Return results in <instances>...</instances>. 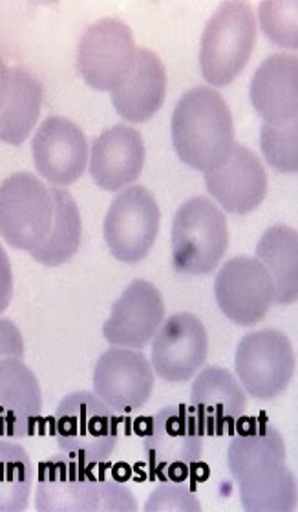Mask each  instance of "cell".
I'll return each instance as SVG.
<instances>
[{"mask_svg": "<svg viewBox=\"0 0 298 512\" xmlns=\"http://www.w3.org/2000/svg\"><path fill=\"white\" fill-rule=\"evenodd\" d=\"M260 145L264 158L273 169L288 174H295L298 171L297 121L262 125Z\"/></svg>", "mask_w": 298, "mask_h": 512, "instance_id": "obj_27", "label": "cell"}, {"mask_svg": "<svg viewBox=\"0 0 298 512\" xmlns=\"http://www.w3.org/2000/svg\"><path fill=\"white\" fill-rule=\"evenodd\" d=\"M229 443L227 465L247 512L297 509V478L286 467V445L266 416L240 419Z\"/></svg>", "mask_w": 298, "mask_h": 512, "instance_id": "obj_1", "label": "cell"}, {"mask_svg": "<svg viewBox=\"0 0 298 512\" xmlns=\"http://www.w3.org/2000/svg\"><path fill=\"white\" fill-rule=\"evenodd\" d=\"M33 476L30 454L17 443L0 439V512L28 509Z\"/></svg>", "mask_w": 298, "mask_h": 512, "instance_id": "obj_26", "label": "cell"}, {"mask_svg": "<svg viewBox=\"0 0 298 512\" xmlns=\"http://www.w3.org/2000/svg\"><path fill=\"white\" fill-rule=\"evenodd\" d=\"M167 72L160 57L149 48H138L127 77L112 90V105L130 123L149 121L165 103Z\"/></svg>", "mask_w": 298, "mask_h": 512, "instance_id": "obj_21", "label": "cell"}, {"mask_svg": "<svg viewBox=\"0 0 298 512\" xmlns=\"http://www.w3.org/2000/svg\"><path fill=\"white\" fill-rule=\"evenodd\" d=\"M54 222L50 189L30 172H17L0 185V236L13 249L28 251L43 244Z\"/></svg>", "mask_w": 298, "mask_h": 512, "instance_id": "obj_8", "label": "cell"}, {"mask_svg": "<svg viewBox=\"0 0 298 512\" xmlns=\"http://www.w3.org/2000/svg\"><path fill=\"white\" fill-rule=\"evenodd\" d=\"M43 395L37 377L21 359L0 361V438L22 439L35 432Z\"/></svg>", "mask_w": 298, "mask_h": 512, "instance_id": "obj_20", "label": "cell"}, {"mask_svg": "<svg viewBox=\"0 0 298 512\" xmlns=\"http://www.w3.org/2000/svg\"><path fill=\"white\" fill-rule=\"evenodd\" d=\"M205 185L225 213L244 216L266 198V169L253 150L235 145L220 167L205 172Z\"/></svg>", "mask_w": 298, "mask_h": 512, "instance_id": "obj_16", "label": "cell"}, {"mask_svg": "<svg viewBox=\"0 0 298 512\" xmlns=\"http://www.w3.org/2000/svg\"><path fill=\"white\" fill-rule=\"evenodd\" d=\"M32 150L35 169L55 187L77 182L88 167V139L70 119H44L33 136Z\"/></svg>", "mask_w": 298, "mask_h": 512, "instance_id": "obj_15", "label": "cell"}, {"mask_svg": "<svg viewBox=\"0 0 298 512\" xmlns=\"http://www.w3.org/2000/svg\"><path fill=\"white\" fill-rule=\"evenodd\" d=\"M13 297V273L6 249L0 246V313L10 306Z\"/></svg>", "mask_w": 298, "mask_h": 512, "instance_id": "obj_31", "label": "cell"}, {"mask_svg": "<svg viewBox=\"0 0 298 512\" xmlns=\"http://www.w3.org/2000/svg\"><path fill=\"white\" fill-rule=\"evenodd\" d=\"M256 21L249 4L224 2L214 11L202 35L200 66L207 83L227 86L233 83L253 54Z\"/></svg>", "mask_w": 298, "mask_h": 512, "instance_id": "obj_6", "label": "cell"}, {"mask_svg": "<svg viewBox=\"0 0 298 512\" xmlns=\"http://www.w3.org/2000/svg\"><path fill=\"white\" fill-rule=\"evenodd\" d=\"M54 436L68 458L97 465L116 450L118 417L97 395L75 392L66 395L57 406Z\"/></svg>", "mask_w": 298, "mask_h": 512, "instance_id": "obj_4", "label": "cell"}, {"mask_svg": "<svg viewBox=\"0 0 298 512\" xmlns=\"http://www.w3.org/2000/svg\"><path fill=\"white\" fill-rule=\"evenodd\" d=\"M256 260L266 267L275 284V302L295 304L298 299V235L293 227L267 229L256 246Z\"/></svg>", "mask_w": 298, "mask_h": 512, "instance_id": "obj_24", "label": "cell"}, {"mask_svg": "<svg viewBox=\"0 0 298 512\" xmlns=\"http://www.w3.org/2000/svg\"><path fill=\"white\" fill-rule=\"evenodd\" d=\"M152 390L154 372L143 353L114 346L99 357L94 392L110 410L132 414L147 405Z\"/></svg>", "mask_w": 298, "mask_h": 512, "instance_id": "obj_13", "label": "cell"}, {"mask_svg": "<svg viewBox=\"0 0 298 512\" xmlns=\"http://www.w3.org/2000/svg\"><path fill=\"white\" fill-rule=\"evenodd\" d=\"M50 194L54 200V222L50 235L41 246L33 249L35 262L46 267H57L66 264L74 258L77 249L81 246V214L77 209L72 194L63 187H50Z\"/></svg>", "mask_w": 298, "mask_h": 512, "instance_id": "obj_25", "label": "cell"}, {"mask_svg": "<svg viewBox=\"0 0 298 512\" xmlns=\"http://www.w3.org/2000/svg\"><path fill=\"white\" fill-rule=\"evenodd\" d=\"M143 509L145 512H200L202 505L180 481H163L160 487L150 494Z\"/></svg>", "mask_w": 298, "mask_h": 512, "instance_id": "obj_29", "label": "cell"}, {"mask_svg": "<svg viewBox=\"0 0 298 512\" xmlns=\"http://www.w3.org/2000/svg\"><path fill=\"white\" fill-rule=\"evenodd\" d=\"M160 220V207L149 189L132 185L119 192L103 227L110 253L125 264L141 262L156 242Z\"/></svg>", "mask_w": 298, "mask_h": 512, "instance_id": "obj_10", "label": "cell"}, {"mask_svg": "<svg viewBox=\"0 0 298 512\" xmlns=\"http://www.w3.org/2000/svg\"><path fill=\"white\" fill-rule=\"evenodd\" d=\"M90 467L66 454L41 463L35 509L39 512L138 511L136 498L125 485L99 476Z\"/></svg>", "mask_w": 298, "mask_h": 512, "instance_id": "obj_3", "label": "cell"}, {"mask_svg": "<svg viewBox=\"0 0 298 512\" xmlns=\"http://www.w3.org/2000/svg\"><path fill=\"white\" fill-rule=\"evenodd\" d=\"M165 319V302L156 286L134 280L128 286L103 326V335L119 348H145Z\"/></svg>", "mask_w": 298, "mask_h": 512, "instance_id": "obj_17", "label": "cell"}, {"mask_svg": "<svg viewBox=\"0 0 298 512\" xmlns=\"http://www.w3.org/2000/svg\"><path fill=\"white\" fill-rule=\"evenodd\" d=\"M220 310L238 326H255L275 302V284L256 258L238 256L225 262L214 280Z\"/></svg>", "mask_w": 298, "mask_h": 512, "instance_id": "obj_12", "label": "cell"}, {"mask_svg": "<svg viewBox=\"0 0 298 512\" xmlns=\"http://www.w3.org/2000/svg\"><path fill=\"white\" fill-rule=\"evenodd\" d=\"M8 90H10V68L6 61L0 55V112L6 105V97H8Z\"/></svg>", "mask_w": 298, "mask_h": 512, "instance_id": "obj_32", "label": "cell"}, {"mask_svg": "<svg viewBox=\"0 0 298 512\" xmlns=\"http://www.w3.org/2000/svg\"><path fill=\"white\" fill-rule=\"evenodd\" d=\"M136 41L127 22L107 17L94 22L81 37L77 68L86 85L112 92L127 77L136 59Z\"/></svg>", "mask_w": 298, "mask_h": 512, "instance_id": "obj_11", "label": "cell"}, {"mask_svg": "<svg viewBox=\"0 0 298 512\" xmlns=\"http://www.w3.org/2000/svg\"><path fill=\"white\" fill-rule=\"evenodd\" d=\"M298 2L297 0H267L258 8L260 26L273 43L297 50L298 46Z\"/></svg>", "mask_w": 298, "mask_h": 512, "instance_id": "obj_28", "label": "cell"}, {"mask_svg": "<svg viewBox=\"0 0 298 512\" xmlns=\"http://www.w3.org/2000/svg\"><path fill=\"white\" fill-rule=\"evenodd\" d=\"M229 246L225 214L209 198L183 203L172 222V264L183 275H209Z\"/></svg>", "mask_w": 298, "mask_h": 512, "instance_id": "obj_5", "label": "cell"}, {"mask_svg": "<svg viewBox=\"0 0 298 512\" xmlns=\"http://www.w3.org/2000/svg\"><path fill=\"white\" fill-rule=\"evenodd\" d=\"M143 454L154 478L183 481L203 454V432L192 410L167 406L143 430Z\"/></svg>", "mask_w": 298, "mask_h": 512, "instance_id": "obj_7", "label": "cell"}, {"mask_svg": "<svg viewBox=\"0 0 298 512\" xmlns=\"http://www.w3.org/2000/svg\"><path fill=\"white\" fill-rule=\"evenodd\" d=\"M247 397L242 384L225 368L209 366L192 384L191 410L203 436H224L244 417Z\"/></svg>", "mask_w": 298, "mask_h": 512, "instance_id": "obj_18", "label": "cell"}, {"mask_svg": "<svg viewBox=\"0 0 298 512\" xmlns=\"http://www.w3.org/2000/svg\"><path fill=\"white\" fill-rule=\"evenodd\" d=\"M209 353V337L202 320L176 313L165 320L152 342L154 374L169 383H187L202 370Z\"/></svg>", "mask_w": 298, "mask_h": 512, "instance_id": "obj_14", "label": "cell"}, {"mask_svg": "<svg viewBox=\"0 0 298 512\" xmlns=\"http://www.w3.org/2000/svg\"><path fill=\"white\" fill-rule=\"evenodd\" d=\"M24 341L21 331L10 319H0V361L4 359H22Z\"/></svg>", "mask_w": 298, "mask_h": 512, "instance_id": "obj_30", "label": "cell"}, {"mask_svg": "<svg viewBox=\"0 0 298 512\" xmlns=\"http://www.w3.org/2000/svg\"><path fill=\"white\" fill-rule=\"evenodd\" d=\"M235 366L245 392L269 401L288 388L297 370V359L284 333L253 331L238 344Z\"/></svg>", "mask_w": 298, "mask_h": 512, "instance_id": "obj_9", "label": "cell"}, {"mask_svg": "<svg viewBox=\"0 0 298 512\" xmlns=\"http://www.w3.org/2000/svg\"><path fill=\"white\" fill-rule=\"evenodd\" d=\"M145 167V143L136 128L116 125L94 139L90 174L103 191H121L138 180Z\"/></svg>", "mask_w": 298, "mask_h": 512, "instance_id": "obj_19", "label": "cell"}, {"mask_svg": "<svg viewBox=\"0 0 298 512\" xmlns=\"http://www.w3.org/2000/svg\"><path fill=\"white\" fill-rule=\"evenodd\" d=\"M43 107V85L35 75L21 68H10V90L0 112V141L21 145L30 138Z\"/></svg>", "mask_w": 298, "mask_h": 512, "instance_id": "obj_23", "label": "cell"}, {"mask_svg": "<svg viewBox=\"0 0 298 512\" xmlns=\"http://www.w3.org/2000/svg\"><path fill=\"white\" fill-rule=\"evenodd\" d=\"M172 143L194 171L220 167L236 145L235 121L224 97L207 86L185 92L172 114Z\"/></svg>", "mask_w": 298, "mask_h": 512, "instance_id": "obj_2", "label": "cell"}, {"mask_svg": "<svg viewBox=\"0 0 298 512\" xmlns=\"http://www.w3.org/2000/svg\"><path fill=\"white\" fill-rule=\"evenodd\" d=\"M256 114L266 123H291L298 116V59L275 54L258 66L249 88Z\"/></svg>", "mask_w": 298, "mask_h": 512, "instance_id": "obj_22", "label": "cell"}]
</instances>
